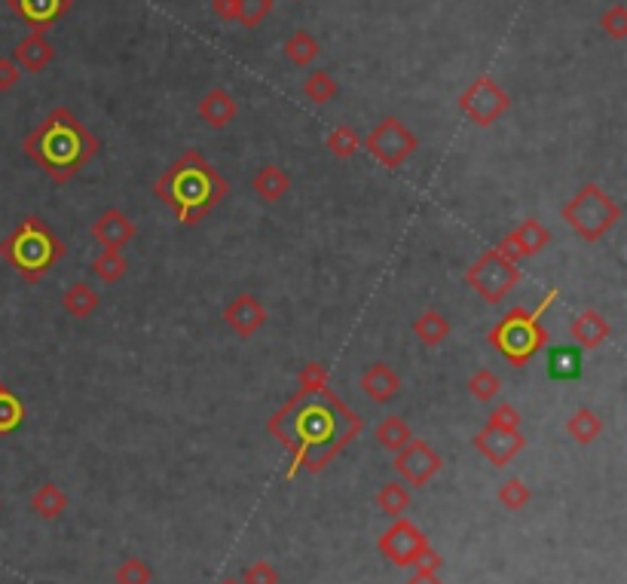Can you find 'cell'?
<instances>
[{"instance_id":"obj_1","label":"cell","mask_w":627,"mask_h":584,"mask_svg":"<svg viewBox=\"0 0 627 584\" xmlns=\"http://www.w3.org/2000/svg\"><path fill=\"white\" fill-rule=\"evenodd\" d=\"M270 435L288 453V481L300 471L322 474L361 432L364 419L328 386V367L306 361L297 374V392L267 419Z\"/></svg>"},{"instance_id":"obj_2","label":"cell","mask_w":627,"mask_h":584,"mask_svg":"<svg viewBox=\"0 0 627 584\" xmlns=\"http://www.w3.org/2000/svg\"><path fill=\"white\" fill-rule=\"evenodd\" d=\"M31 163L56 184H71L101 150V141L71 108H52L22 141Z\"/></svg>"},{"instance_id":"obj_3","label":"cell","mask_w":627,"mask_h":584,"mask_svg":"<svg viewBox=\"0 0 627 584\" xmlns=\"http://www.w3.org/2000/svg\"><path fill=\"white\" fill-rule=\"evenodd\" d=\"M230 187L224 175L199 150H184L160 178L153 181V196L172 208L181 227L202 224L227 199Z\"/></svg>"},{"instance_id":"obj_4","label":"cell","mask_w":627,"mask_h":584,"mask_svg":"<svg viewBox=\"0 0 627 584\" xmlns=\"http://www.w3.org/2000/svg\"><path fill=\"white\" fill-rule=\"evenodd\" d=\"M68 254L65 242L59 233L52 230L43 218L28 215L22 218L10 236L0 239V257L10 263V270L28 285H37L40 279L49 276V270H56V263Z\"/></svg>"},{"instance_id":"obj_5","label":"cell","mask_w":627,"mask_h":584,"mask_svg":"<svg viewBox=\"0 0 627 584\" xmlns=\"http://www.w3.org/2000/svg\"><path fill=\"white\" fill-rule=\"evenodd\" d=\"M557 288H551L533 309L530 306H511L499 325L490 328L487 340L490 346L511 364V367H527L545 346H548V328L542 315L551 303H557Z\"/></svg>"},{"instance_id":"obj_6","label":"cell","mask_w":627,"mask_h":584,"mask_svg":"<svg viewBox=\"0 0 627 584\" xmlns=\"http://www.w3.org/2000/svg\"><path fill=\"white\" fill-rule=\"evenodd\" d=\"M560 218L566 221V227L576 233L579 239L585 242H600L606 239L618 221H621V205L606 193L603 184L597 181H588L576 190V196H572L563 211H560Z\"/></svg>"},{"instance_id":"obj_7","label":"cell","mask_w":627,"mask_h":584,"mask_svg":"<svg viewBox=\"0 0 627 584\" xmlns=\"http://www.w3.org/2000/svg\"><path fill=\"white\" fill-rule=\"evenodd\" d=\"M465 285L487 306H496L520 285V263L505 257L499 248H490L465 270Z\"/></svg>"},{"instance_id":"obj_8","label":"cell","mask_w":627,"mask_h":584,"mask_svg":"<svg viewBox=\"0 0 627 584\" xmlns=\"http://www.w3.org/2000/svg\"><path fill=\"white\" fill-rule=\"evenodd\" d=\"M361 147L374 156V163H380L389 172H398L407 159L420 147V138L413 135V129H407L398 117H383L368 138L361 141Z\"/></svg>"},{"instance_id":"obj_9","label":"cell","mask_w":627,"mask_h":584,"mask_svg":"<svg viewBox=\"0 0 627 584\" xmlns=\"http://www.w3.org/2000/svg\"><path fill=\"white\" fill-rule=\"evenodd\" d=\"M459 111L472 120L475 126H481V129H487V126H493V123H499L505 114H508V108H511V95L490 77V74H481V77H475L472 83H468L465 89H462V95H459Z\"/></svg>"},{"instance_id":"obj_10","label":"cell","mask_w":627,"mask_h":584,"mask_svg":"<svg viewBox=\"0 0 627 584\" xmlns=\"http://www.w3.org/2000/svg\"><path fill=\"white\" fill-rule=\"evenodd\" d=\"M392 468L395 474L407 487H426L435 474H441L444 468V459L441 453L429 444V441H420V438H410L407 447H401L392 459Z\"/></svg>"},{"instance_id":"obj_11","label":"cell","mask_w":627,"mask_h":584,"mask_svg":"<svg viewBox=\"0 0 627 584\" xmlns=\"http://www.w3.org/2000/svg\"><path fill=\"white\" fill-rule=\"evenodd\" d=\"M423 545H429L426 536H423V529L416 523H410V520H404V517H398L377 542L380 554L389 557L395 566H410V560L420 554Z\"/></svg>"},{"instance_id":"obj_12","label":"cell","mask_w":627,"mask_h":584,"mask_svg":"<svg viewBox=\"0 0 627 584\" xmlns=\"http://www.w3.org/2000/svg\"><path fill=\"white\" fill-rule=\"evenodd\" d=\"M551 245V230L542 224V221H536V218H527L520 227H514L511 233H505V239L496 245L505 257H511V260H527V257H536V254H542L545 248Z\"/></svg>"},{"instance_id":"obj_13","label":"cell","mask_w":627,"mask_h":584,"mask_svg":"<svg viewBox=\"0 0 627 584\" xmlns=\"http://www.w3.org/2000/svg\"><path fill=\"white\" fill-rule=\"evenodd\" d=\"M7 7L34 31L46 34L62 16L71 13V0H7Z\"/></svg>"},{"instance_id":"obj_14","label":"cell","mask_w":627,"mask_h":584,"mask_svg":"<svg viewBox=\"0 0 627 584\" xmlns=\"http://www.w3.org/2000/svg\"><path fill=\"white\" fill-rule=\"evenodd\" d=\"M224 322H227V328H230L236 337L251 340L260 328L267 325V309H264V303H260L254 294H239L233 303H227V309H224Z\"/></svg>"},{"instance_id":"obj_15","label":"cell","mask_w":627,"mask_h":584,"mask_svg":"<svg viewBox=\"0 0 627 584\" xmlns=\"http://www.w3.org/2000/svg\"><path fill=\"white\" fill-rule=\"evenodd\" d=\"M138 236L132 218L126 215L123 208H108L101 211L92 224V239L101 245V248H114V251H123L132 239Z\"/></svg>"},{"instance_id":"obj_16","label":"cell","mask_w":627,"mask_h":584,"mask_svg":"<svg viewBox=\"0 0 627 584\" xmlns=\"http://www.w3.org/2000/svg\"><path fill=\"white\" fill-rule=\"evenodd\" d=\"M527 447V438L520 435V432H505V429H490V426H484L478 435H475V450L484 456V459H490L496 468H502V465H508L520 450Z\"/></svg>"},{"instance_id":"obj_17","label":"cell","mask_w":627,"mask_h":584,"mask_svg":"<svg viewBox=\"0 0 627 584\" xmlns=\"http://www.w3.org/2000/svg\"><path fill=\"white\" fill-rule=\"evenodd\" d=\"M609 337H612V325L600 309H585L569 322V340L582 352L600 349Z\"/></svg>"},{"instance_id":"obj_18","label":"cell","mask_w":627,"mask_h":584,"mask_svg":"<svg viewBox=\"0 0 627 584\" xmlns=\"http://www.w3.org/2000/svg\"><path fill=\"white\" fill-rule=\"evenodd\" d=\"M196 114H199V120H202L208 129H227V126L236 120L239 108H236V98H233L224 86H215V89H208V92L199 98Z\"/></svg>"},{"instance_id":"obj_19","label":"cell","mask_w":627,"mask_h":584,"mask_svg":"<svg viewBox=\"0 0 627 584\" xmlns=\"http://www.w3.org/2000/svg\"><path fill=\"white\" fill-rule=\"evenodd\" d=\"M358 386H361V392L368 395L374 404H389V401H395L398 392H401V377L395 374V367L377 361V364H371V367H364V374H361Z\"/></svg>"},{"instance_id":"obj_20","label":"cell","mask_w":627,"mask_h":584,"mask_svg":"<svg viewBox=\"0 0 627 584\" xmlns=\"http://www.w3.org/2000/svg\"><path fill=\"white\" fill-rule=\"evenodd\" d=\"M10 59L19 65V71L40 74V71H46V68L52 65V59H56V46L49 43L46 34H34V31H31L25 40L16 43V49H13V56H10Z\"/></svg>"},{"instance_id":"obj_21","label":"cell","mask_w":627,"mask_h":584,"mask_svg":"<svg viewBox=\"0 0 627 584\" xmlns=\"http://www.w3.org/2000/svg\"><path fill=\"white\" fill-rule=\"evenodd\" d=\"M251 190H254V196L257 199H264V202H279L282 196H288V190H291V175L282 169V166H276V163H270V166H264L260 169L254 178H251Z\"/></svg>"},{"instance_id":"obj_22","label":"cell","mask_w":627,"mask_h":584,"mask_svg":"<svg viewBox=\"0 0 627 584\" xmlns=\"http://www.w3.org/2000/svg\"><path fill=\"white\" fill-rule=\"evenodd\" d=\"M566 435L576 441V444L588 447V444H594L603 435V419L597 416V410L579 407L576 413L566 419Z\"/></svg>"},{"instance_id":"obj_23","label":"cell","mask_w":627,"mask_h":584,"mask_svg":"<svg viewBox=\"0 0 627 584\" xmlns=\"http://www.w3.org/2000/svg\"><path fill=\"white\" fill-rule=\"evenodd\" d=\"M410 328H413L416 337H420V343L429 346V349L441 346L450 337V322H447V318L438 309H426L423 315H416Z\"/></svg>"},{"instance_id":"obj_24","label":"cell","mask_w":627,"mask_h":584,"mask_svg":"<svg viewBox=\"0 0 627 584\" xmlns=\"http://www.w3.org/2000/svg\"><path fill=\"white\" fill-rule=\"evenodd\" d=\"M551 380H579L582 377V349L579 346H557L548 358Z\"/></svg>"},{"instance_id":"obj_25","label":"cell","mask_w":627,"mask_h":584,"mask_svg":"<svg viewBox=\"0 0 627 584\" xmlns=\"http://www.w3.org/2000/svg\"><path fill=\"white\" fill-rule=\"evenodd\" d=\"M65 508H68V496L59 484H43L31 496V511L43 520H56L59 514H65Z\"/></svg>"},{"instance_id":"obj_26","label":"cell","mask_w":627,"mask_h":584,"mask_svg":"<svg viewBox=\"0 0 627 584\" xmlns=\"http://www.w3.org/2000/svg\"><path fill=\"white\" fill-rule=\"evenodd\" d=\"M62 306L68 315L74 318H89L98 306H101V297L98 291L89 285V282H74L65 294H62Z\"/></svg>"},{"instance_id":"obj_27","label":"cell","mask_w":627,"mask_h":584,"mask_svg":"<svg viewBox=\"0 0 627 584\" xmlns=\"http://www.w3.org/2000/svg\"><path fill=\"white\" fill-rule=\"evenodd\" d=\"M319 52H322V46H319V40L312 37L309 31H294L288 40H285V59L294 65V68H306L309 62H316L319 59Z\"/></svg>"},{"instance_id":"obj_28","label":"cell","mask_w":627,"mask_h":584,"mask_svg":"<svg viewBox=\"0 0 627 584\" xmlns=\"http://www.w3.org/2000/svg\"><path fill=\"white\" fill-rule=\"evenodd\" d=\"M410 502H413V496H410L407 484H401V481H389V484H383L377 490V508L386 517H392V520L404 517V511L410 508Z\"/></svg>"},{"instance_id":"obj_29","label":"cell","mask_w":627,"mask_h":584,"mask_svg":"<svg viewBox=\"0 0 627 584\" xmlns=\"http://www.w3.org/2000/svg\"><path fill=\"white\" fill-rule=\"evenodd\" d=\"M129 270V260L123 257V251H114V248H104L95 260H92V273L104 282V285H114L126 276Z\"/></svg>"},{"instance_id":"obj_30","label":"cell","mask_w":627,"mask_h":584,"mask_svg":"<svg viewBox=\"0 0 627 584\" xmlns=\"http://www.w3.org/2000/svg\"><path fill=\"white\" fill-rule=\"evenodd\" d=\"M25 422V404L22 398L0 383V435H13Z\"/></svg>"},{"instance_id":"obj_31","label":"cell","mask_w":627,"mask_h":584,"mask_svg":"<svg viewBox=\"0 0 627 584\" xmlns=\"http://www.w3.org/2000/svg\"><path fill=\"white\" fill-rule=\"evenodd\" d=\"M377 444L383 447V450H389V453H398L401 447H407V441L413 438V432H410V426L401 419V416H386L380 426H377Z\"/></svg>"},{"instance_id":"obj_32","label":"cell","mask_w":627,"mask_h":584,"mask_svg":"<svg viewBox=\"0 0 627 584\" xmlns=\"http://www.w3.org/2000/svg\"><path fill=\"white\" fill-rule=\"evenodd\" d=\"M303 95L312 104H328L340 95V83L328 71H316V74H309V80L303 83Z\"/></svg>"},{"instance_id":"obj_33","label":"cell","mask_w":627,"mask_h":584,"mask_svg":"<svg viewBox=\"0 0 627 584\" xmlns=\"http://www.w3.org/2000/svg\"><path fill=\"white\" fill-rule=\"evenodd\" d=\"M325 147L334 159H352L361 150V138L355 135L352 126H337L334 132H328Z\"/></svg>"},{"instance_id":"obj_34","label":"cell","mask_w":627,"mask_h":584,"mask_svg":"<svg viewBox=\"0 0 627 584\" xmlns=\"http://www.w3.org/2000/svg\"><path fill=\"white\" fill-rule=\"evenodd\" d=\"M533 499V490L527 481H520V477H508V481L499 487V505L508 508V511H524Z\"/></svg>"},{"instance_id":"obj_35","label":"cell","mask_w":627,"mask_h":584,"mask_svg":"<svg viewBox=\"0 0 627 584\" xmlns=\"http://www.w3.org/2000/svg\"><path fill=\"white\" fill-rule=\"evenodd\" d=\"M468 392H472V398H475V401L490 404V401H496V398H499V392H502V380L493 374V370L481 367V370H475V374H472V380H468Z\"/></svg>"},{"instance_id":"obj_36","label":"cell","mask_w":627,"mask_h":584,"mask_svg":"<svg viewBox=\"0 0 627 584\" xmlns=\"http://www.w3.org/2000/svg\"><path fill=\"white\" fill-rule=\"evenodd\" d=\"M273 13V0H236V25L257 28Z\"/></svg>"},{"instance_id":"obj_37","label":"cell","mask_w":627,"mask_h":584,"mask_svg":"<svg viewBox=\"0 0 627 584\" xmlns=\"http://www.w3.org/2000/svg\"><path fill=\"white\" fill-rule=\"evenodd\" d=\"M114 578H117V584H150L153 572H150V566H147L144 560L129 557V560H123V563L117 566Z\"/></svg>"},{"instance_id":"obj_38","label":"cell","mask_w":627,"mask_h":584,"mask_svg":"<svg viewBox=\"0 0 627 584\" xmlns=\"http://www.w3.org/2000/svg\"><path fill=\"white\" fill-rule=\"evenodd\" d=\"M520 422H524V416H520L514 404H496L493 413L487 416L490 429H505V432H520Z\"/></svg>"},{"instance_id":"obj_39","label":"cell","mask_w":627,"mask_h":584,"mask_svg":"<svg viewBox=\"0 0 627 584\" xmlns=\"http://www.w3.org/2000/svg\"><path fill=\"white\" fill-rule=\"evenodd\" d=\"M600 28H603V34H609L612 40H624V37H627V7H624V4H612V7L600 16Z\"/></svg>"},{"instance_id":"obj_40","label":"cell","mask_w":627,"mask_h":584,"mask_svg":"<svg viewBox=\"0 0 627 584\" xmlns=\"http://www.w3.org/2000/svg\"><path fill=\"white\" fill-rule=\"evenodd\" d=\"M242 584H279V572L270 560H257L245 569Z\"/></svg>"},{"instance_id":"obj_41","label":"cell","mask_w":627,"mask_h":584,"mask_svg":"<svg viewBox=\"0 0 627 584\" xmlns=\"http://www.w3.org/2000/svg\"><path fill=\"white\" fill-rule=\"evenodd\" d=\"M410 566H413L416 572H438V569L444 566V560H441V554H438L432 545H423L420 554H416V557L410 560Z\"/></svg>"},{"instance_id":"obj_42","label":"cell","mask_w":627,"mask_h":584,"mask_svg":"<svg viewBox=\"0 0 627 584\" xmlns=\"http://www.w3.org/2000/svg\"><path fill=\"white\" fill-rule=\"evenodd\" d=\"M19 77H22L19 65L10 56H0V92H10L19 83Z\"/></svg>"},{"instance_id":"obj_43","label":"cell","mask_w":627,"mask_h":584,"mask_svg":"<svg viewBox=\"0 0 627 584\" xmlns=\"http://www.w3.org/2000/svg\"><path fill=\"white\" fill-rule=\"evenodd\" d=\"M212 10L221 22H236V0H212Z\"/></svg>"},{"instance_id":"obj_44","label":"cell","mask_w":627,"mask_h":584,"mask_svg":"<svg viewBox=\"0 0 627 584\" xmlns=\"http://www.w3.org/2000/svg\"><path fill=\"white\" fill-rule=\"evenodd\" d=\"M404 584H444V581L438 578V572H416V575L407 578Z\"/></svg>"},{"instance_id":"obj_45","label":"cell","mask_w":627,"mask_h":584,"mask_svg":"<svg viewBox=\"0 0 627 584\" xmlns=\"http://www.w3.org/2000/svg\"><path fill=\"white\" fill-rule=\"evenodd\" d=\"M218 584H242V581H236V578H224V581H218Z\"/></svg>"}]
</instances>
